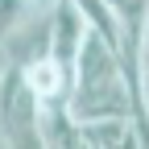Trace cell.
<instances>
[{"label":"cell","instance_id":"2","mask_svg":"<svg viewBox=\"0 0 149 149\" xmlns=\"http://www.w3.org/2000/svg\"><path fill=\"white\" fill-rule=\"evenodd\" d=\"M87 33L91 29L83 21V13L70 0H54V8H50V54L66 66V74L74 70V58H79V46Z\"/></svg>","mask_w":149,"mask_h":149},{"label":"cell","instance_id":"6","mask_svg":"<svg viewBox=\"0 0 149 149\" xmlns=\"http://www.w3.org/2000/svg\"><path fill=\"white\" fill-rule=\"evenodd\" d=\"M0 149H4V137H0Z\"/></svg>","mask_w":149,"mask_h":149},{"label":"cell","instance_id":"5","mask_svg":"<svg viewBox=\"0 0 149 149\" xmlns=\"http://www.w3.org/2000/svg\"><path fill=\"white\" fill-rule=\"evenodd\" d=\"M141 104H145V116H149V66H141Z\"/></svg>","mask_w":149,"mask_h":149},{"label":"cell","instance_id":"3","mask_svg":"<svg viewBox=\"0 0 149 149\" xmlns=\"http://www.w3.org/2000/svg\"><path fill=\"white\" fill-rule=\"evenodd\" d=\"M21 70H25V83H29V91L37 95V104H62L66 100L70 74H66V66L54 58V54H46V58H37V62H29Z\"/></svg>","mask_w":149,"mask_h":149},{"label":"cell","instance_id":"4","mask_svg":"<svg viewBox=\"0 0 149 149\" xmlns=\"http://www.w3.org/2000/svg\"><path fill=\"white\" fill-rule=\"evenodd\" d=\"M70 4L83 13V21H87L91 33H100L108 46H116V50H120V21H116V13H112L108 0H70Z\"/></svg>","mask_w":149,"mask_h":149},{"label":"cell","instance_id":"1","mask_svg":"<svg viewBox=\"0 0 149 149\" xmlns=\"http://www.w3.org/2000/svg\"><path fill=\"white\" fill-rule=\"evenodd\" d=\"M66 108L74 120H133V87L124 79L120 50L100 33H87L70 70Z\"/></svg>","mask_w":149,"mask_h":149}]
</instances>
